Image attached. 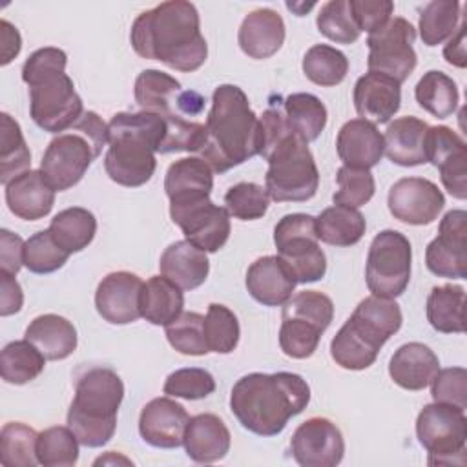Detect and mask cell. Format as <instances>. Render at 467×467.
<instances>
[{
  "instance_id": "6da1fadb",
  "label": "cell",
  "mask_w": 467,
  "mask_h": 467,
  "mask_svg": "<svg viewBox=\"0 0 467 467\" xmlns=\"http://www.w3.org/2000/svg\"><path fill=\"white\" fill-rule=\"evenodd\" d=\"M130 40L139 57L182 73L199 69L208 57L199 11L186 0H168L140 13L131 26Z\"/></svg>"
},
{
  "instance_id": "7a4b0ae2",
  "label": "cell",
  "mask_w": 467,
  "mask_h": 467,
  "mask_svg": "<svg viewBox=\"0 0 467 467\" xmlns=\"http://www.w3.org/2000/svg\"><path fill=\"white\" fill-rule=\"evenodd\" d=\"M310 401L306 379L296 372H250L235 381L230 410L237 421L257 436H277L290 418Z\"/></svg>"
},
{
  "instance_id": "3957f363",
  "label": "cell",
  "mask_w": 467,
  "mask_h": 467,
  "mask_svg": "<svg viewBox=\"0 0 467 467\" xmlns=\"http://www.w3.org/2000/svg\"><path fill=\"white\" fill-rule=\"evenodd\" d=\"M204 126L206 142L199 153L217 173L263 153L261 120L250 108L246 93L235 84L215 88Z\"/></svg>"
},
{
  "instance_id": "277c9868",
  "label": "cell",
  "mask_w": 467,
  "mask_h": 467,
  "mask_svg": "<svg viewBox=\"0 0 467 467\" xmlns=\"http://www.w3.org/2000/svg\"><path fill=\"white\" fill-rule=\"evenodd\" d=\"M166 135V119L151 111H120L108 122V177L128 188L146 184L157 168L155 153Z\"/></svg>"
},
{
  "instance_id": "5b68a950",
  "label": "cell",
  "mask_w": 467,
  "mask_h": 467,
  "mask_svg": "<svg viewBox=\"0 0 467 467\" xmlns=\"http://www.w3.org/2000/svg\"><path fill=\"white\" fill-rule=\"evenodd\" d=\"M403 323V314L394 299L368 296L359 301L352 316L330 341L332 359L347 370L368 368L381 347Z\"/></svg>"
},
{
  "instance_id": "8992f818",
  "label": "cell",
  "mask_w": 467,
  "mask_h": 467,
  "mask_svg": "<svg viewBox=\"0 0 467 467\" xmlns=\"http://www.w3.org/2000/svg\"><path fill=\"white\" fill-rule=\"evenodd\" d=\"M122 398L124 383L111 368L95 367L77 379L67 427L80 445L97 449L113 438Z\"/></svg>"
},
{
  "instance_id": "52a82bcc",
  "label": "cell",
  "mask_w": 467,
  "mask_h": 467,
  "mask_svg": "<svg viewBox=\"0 0 467 467\" xmlns=\"http://www.w3.org/2000/svg\"><path fill=\"white\" fill-rule=\"evenodd\" d=\"M104 146H108V124L95 111H84L71 131L57 135L47 144L40 171L55 192L69 190L80 182Z\"/></svg>"
},
{
  "instance_id": "ba28073f",
  "label": "cell",
  "mask_w": 467,
  "mask_h": 467,
  "mask_svg": "<svg viewBox=\"0 0 467 467\" xmlns=\"http://www.w3.org/2000/svg\"><path fill=\"white\" fill-rule=\"evenodd\" d=\"M268 170L265 188L275 202H303L316 195L319 171L308 142L286 133L265 157Z\"/></svg>"
},
{
  "instance_id": "9c48e42d",
  "label": "cell",
  "mask_w": 467,
  "mask_h": 467,
  "mask_svg": "<svg viewBox=\"0 0 467 467\" xmlns=\"http://www.w3.org/2000/svg\"><path fill=\"white\" fill-rule=\"evenodd\" d=\"M274 243L296 283H314L327 274V257L319 246L316 217L308 213L281 217L274 228Z\"/></svg>"
},
{
  "instance_id": "30bf717a",
  "label": "cell",
  "mask_w": 467,
  "mask_h": 467,
  "mask_svg": "<svg viewBox=\"0 0 467 467\" xmlns=\"http://www.w3.org/2000/svg\"><path fill=\"white\" fill-rule=\"evenodd\" d=\"M416 436L429 452V465H463L467 441L465 410L447 403H429L416 418Z\"/></svg>"
},
{
  "instance_id": "8fae6325",
  "label": "cell",
  "mask_w": 467,
  "mask_h": 467,
  "mask_svg": "<svg viewBox=\"0 0 467 467\" xmlns=\"http://www.w3.org/2000/svg\"><path fill=\"white\" fill-rule=\"evenodd\" d=\"M412 246L398 230H381L370 243L365 279L372 296L394 299L410 281Z\"/></svg>"
},
{
  "instance_id": "7c38bea8",
  "label": "cell",
  "mask_w": 467,
  "mask_h": 467,
  "mask_svg": "<svg viewBox=\"0 0 467 467\" xmlns=\"http://www.w3.org/2000/svg\"><path fill=\"white\" fill-rule=\"evenodd\" d=\"M29 86V115L33 122L49 133L73 128L84 115V104L66 71L38 77Z\"/></svg>"
},
{
  "instance_id": "4fadbf2b",
  "label": "cell",
  "mask_w": 467,
  "mask_h": 467,
  "mask_svg": "<svg viewBox=\"0 0 467 467\" xmlns=\"http://www.w3.org/2000/svg\"><path fill=\"white\" fill-rule=\"evenodd\" d=\"M414 40L416 29L409 20L401 16L390 18L381 29L367 36L368 71L387 75L398 84L405 82L418 64L412 47Z\"/></svg>"
},
{
  "instance_id": "5bb4252c",
  "label": "cell",
  "mask_w": 467,
  "mask_h": 467,
  "mask_svg": "<svg viewBox=\"0 0 467 467\" xmlns=\"http://www.w3.org/2000/svg\"><path fill=\"white\" fill-rule=\"evenodd\" d=\"M135 102L142 111H151L162 117H182L193 120L204 109V97L193 89H182L175 77L159 71L144 69L135 80Z\"/></svg>"
},
{
  "instance_id": "9a60e30c",
  "label": "cell",
  "mask_w": 467,
  "mask_h": 467,
  "mask_svg": "<svg viewBox=\"0 0 467 467\" xmlns=\"http://www.w3.org/2000/svg\"><path fill=\"white\" fill-rule=\"evenodd\" d=\"M171 221L182 230L184 237L204 252L221 250L230 237V213L224 206H217L210 197L170 204Z\"/></svg>"
},
{
  "instance_id": "2e32d148",
  "label": "cell",
  "mask_w": 467,
  "mask_h": 467,
  "mask_svg": "<svg viewBox=\"0 0 467 467\" xmlns=\"http://www.w3.org/2000/svg\"><path fill=\"white\" fill-rule=\"evenodd\" d=\"M427 268L447 279L467 277V212L451 210L438 226V235L425 250Z\"/></svg>"
},
{
  "instance_id": "e0dca14e",
  "label": "cell",
  "mask_w": 467,
  "mask_h": 467,
  "mask_svg": "<svg viewBox=\"0 0 467 467\" xmlns=\"http://www.w3.org/2000/svg\"><path fill=\"white\" fill-rule=\"evenodd\" d=\"M290 452L301 467H336L343 460L345 440L334 421L314 416L294 431Z\"/></svg>"
},
{
  "instance_id": "ac0fdd59",
  "label": "cell",
  "mask_w": 467,
  "mask_h": 467,
  "mask_svg": "<svg viewBox=\"0 0 467 467\" xmlns=\"http://www.w3.org/2000/svg\"><path fill=\"white\" fill-rule=\"evenodd\" d=\"M387 204L392 217L400 223L423 226L438 219L445 206V197L429 179L403 177L390 186Z\"/></svg>"
},
{
  "instance_id": "d6986e66",
  "label": "cell",
  "mask_w": 467,
  "mask_h": 467,
  "mask_svg": "<svg viewBox=\"0 0 467 467\" xmlns=\"http://www.w3.org/2000/svg\"><path fill=\"white\" fill-rule=\"evenodd\" d=\"M144 281L131 272H111L97 286L95 306L100 317L111 325H128L140 316V294Z\"/></svg>"
},
{
  "instance_id": "ffe728a7",
  "label": "cell",
  "mask_w": 467,
  "mask_h": 467,
  "mask_svg": "<svg viewBox=\"0 0 467 467\" xmlns=\"http://www.w3.org/2000/svg\"><path fill=\"white\" fill-rule=\"evenodd\" d=\"M190 421L186 409L168 396L148 401L139 416L140 438L157 449H177L182 445Z\"/></svg>"
},
{
  "instance_id": "44dd1931",
  "label": "cell",
  "mask_w": 467,
  "mask_h": 467,
  "mask_svg": "<svg viewBox=\"0 0 467 467\" xmlns=\"http://www.w3.org/2000/svg\"><path fill=\"white\" fill-rule=\"evenodd\" d=\"M401 84L381 73H365L354 84V108L372 124L389 122L401 106Z\"/></svg>"
},
{
  "instance_id": "7402d4cb",
  "label": "cell",
  "mask_w": 467,
  "mask_h": 467,
  "mask_svg": "<svg viewBox=\"0 0 467 467\" xmlns=\"http://www.w3.org/2000/svg\"><path fill=\"white\" fill-rule=\"evenodd\" d=\"M336 150L343 166L370 170L379 164L385 142L376 124L365 119H352L339 128Z\"/></svg>"
},
{
  "instance_id": "603a6c76",
  "label": "cell",
  "mask_w": 467,
  "mask_h": 467,
  "mask_svg": "<svg viewBox=\"0 0 467 467\" xmlns=\"http://www.w3.org/2000/svg\"><path fill=\"white\" fill-rule=\"evenodd\" d=\"M285 35L286 31L281 15L270 7H259L243 18L237 42L244 55L255 60H265L281 49Z\"/></svg>"
},
{
  "instance_id": "cb8c5ba5",
  "label": "cell",
  "mask_w": 467,
  "mask_h": 467,
  "mask_svg": "<svg viewBox=\"0 0 467 467\" xmlns=\"http://www.w3.org/2000/svg\"><path fill=\"white\" fill-rule=\"evenodd\" d=\"M296 279L279 255L255 259L246 272L248 294L265 306H283L294 294Z\"/></svg>"
},
{
  "instance_id": "d4e9b609",
  "label": "cell",
  "mask_w": 467,
  "mask_h": 467,
  "mask_svg": "<svg viewBox=\"0 0 467 467\" xmlns=\"http://www.w3.org/2000/svg\"><path fill=\"white\" fill-rule=\"evenodd\" d=\"M5 202L18 219L38 221L51 212L55 190L40 170H27L5 184Z\"/></svg>"
},
{
  "instance_id": "484cf974",
  "label": "cell",
  "mask_w": 467,
  "mask_h": 467,
  "mask_svg": "<svg viewBox=\"0 0 467 467\" xmlns=\"http://www.w3.org/2000/svg\"><path fill=\"white\" fill-rule=\"evenodd\" d=\"M230 443V431L219 416L204 412L190 418L182 440L190 460L197 463L219 462L228 454Z\"/></svg>"
},
{
  "instance_id": "4316f807",
  "label": "cell",
  "mask_w": 467,
  "mask_h": 467,
  "mask_svg": "<svg viewBox=\"0 0 467 467\" xmlns=\"http://www.w3.org/2000/svg\"><path fill=\"white\" fill-rule=\"evenodd\" d=\"M440 370V359L431 347L410 341L401 345L389 361L392 381L405 390H423Z\"/></svg>"
},
{
  "instance_id": "83f0119b",
  "label": "cell",
  "mask_w": 467,
  "mask_h": 467,
  "mask_svg": "<svg viewBox=\"0 0 467 467\" xmlns=\"http://www.w3.org/2000/svg\"><path fill=\"white\" fill-rule=\"evenodd\" d=\"M213 170L201 157H184L170 164L164 177V192L170 204H184L210 197Z\"/></svg>"
},
{
  "instance_id": "f1b7e54d",
  "label": "cell",
  "mask_w": 467,
  "mask_h": 467,
  "mask_svg": "<svg viewBox=\"0 0 467 467\" xmlns=\"http://www.w3.org/2000/svg\"><path fill=\"white\" fill-rule=\"evenodd\" d=\"M161 275L175 283L181 290H193L201 286L210 272L206 252L197 248L188 239L171 243L159 259Z\"/></svg>"
},
{
  "instance_id": "f546056e",
  "label": "cell",
  "mask_w": 467,
  "mask_h": 467,
  "mask_svg": "<svg viewBox=\"0 0 467 467\" xmlns=\"http://www.w3.org/2000/svg\"><path fill=\"white\" fill-rule=\"evenodd\" d=\"M429 124L418 117L407 115L389 124L383 142L385 155L398 166H420L427 162L425 140Z\"/></svg>"
},
{
  "instance_id": "4dcf8cb0",
  "label": "cell",
  "mask_w": 467,
  "mask_h": 467,
  "mask_svg": "<svg viewBox=\"0 0 467 467\" xmlns=\"http://www.w3.org/2000/svg\"><path fill=\"white\" fill-rule=\"evenodd\" d=\"M24 339L33 343L46 359L58 361L75 352L77 328L58 314H42L27 325Z\"/></svg>"
},
{
  "instance_id": "1f68e13d",
  "label": "cell",
  "mask_w": 467,
  "mask_h": 467,
  "mask_svg": "<svg viewBox=\"0 0 467 467\" xmlns=\"http://www.w3.org/2000/svg\"><path fill=\"white\" fill-rule=\"evenodd\" d=\"M182 290L164 275L150 277L140 294V316L157 327H166L182 314Z\"/></svg>"
},
{
  "instance_id": "d6a6232c",
  "label": "cell",
  "mask_w": 467,
  "mask_h": 467,
  "mask_svg": "<svg viewBox=\"0 0 467 467\" xmlns=\"http://www.w3.org/2000/svg\"><path fill=\"white\" fill-rule=\"evenodd\" d=\"M317 237L332 246H352L361 241L367 230L363 213L358 208L334 204L316 217Z\"/></svg>"
},
{
  "instance_id": "836d02e7",
  "label": "cell",
  "mask_w": 467,
  "mask_h": 467,
  "mask_svg": "<svg viewBox=\"0 0 467 467\" xmlns=\"http://www.w3.org/2000/svg\"><path fill=\"white\" fill-rule=\"evenodd\" d=\"M465 290L458 285L434 286L427 297V319L431 327L443 334H462L465 330Z\"/></svg>"
},
{
  "instance_id": "e575fe53",
  "label": "cell",
  "mask_w": 467,
  "mask_h": 467,
  "mask_svg": "<svg viewBox=\"0 0 467 467\" xmlns=\"http://www.w3.org/2000/svg\"><path fill=\"white\" fill-rule=\"evenodd\" d=\"M288 130L305 142L316 140L327 126V108L312 93H292L283 100Z\"/></svg>"
},
{
  "instance_id": "d590c367",
  "label": "cell",
  "mask_w": 467,
  "mask_h": 467,
  "mask_svg": "<svg viewBox=\"0 0 467 467\" xmlns=\"http://www.w3.org/2000/svg\"><path fill=\"white\" fill-rule=\"evenodd\" d=\"M47 230L60 248L75 254L84 250L93 241L97 234V219L89 210L71 206L58 212L51 219Z\"/></svg>"
},
{
  "instance_id": "8d00e7d4",
  "label": "cell",
  "mask_w": 467,
  "mask_h": 467,
  "mask_svg": "<svg viewBox=\"0 0 467 467\" xmlns=\"http://www.w3.org/2000/svg\"><path fill=\"white\" fill-rule=\"evenodd\" d=\"M414 97L420 108L436 119L451 117L460 102V93L456 82L443 71H427L414 88Z\"/></svg>"
},
{
  "instance_id": "74e56055",
  "label": "cell",
  "mask_w": 467,
  "mask_h": 467,
  "mask_svg": "<svg viewBox=\"0 0 467 467\" xmlns=\"http://www.w3.org/2000/svg\"><path fill=\"white\" fill-rule=\"evenodd\" d=\"M46 367L44 354L27 339L11 341L2 348L0 372L2 379L11 385H24L42 374Z\"/></svg>"
},
{
  "instance_id": "f35d334b",
  "label": "cell",
  "mask_w": 467,
  "mask_h": 467,
  "mask_svg": "<svg viewBox=\"0 0 467 467\" xmlns=\"http://www.w3.org/2000/svg\"><path fill=\"white\" fill-rule=\"evenodd\" d=\"M31 151L26 144L18 122L9 115H0V182L5 186L11 179L27 171Z\"/></svg>"
},
{
  "instance_id": "ab89813d",
  "label": "cell",
  "mask_w": 467,
  "mask_h": 467,
  "mask_svg": "<svg viewBox=\"0 0 467 467\" xmlns=\"http://www.w3.org/2000/svg\"><path fill=\"white\" fill-rule=\"evenodd\" d=\"M301 67L310 82L332 88L345 80L348 73V58L343 51L328 44H316L305 53Z\"/></svg>"
},
{
  "instance_id": "60d3db41",
  "label": "cell",
  "mask_w": 467,
  "mask_h": 467,
  "mask_svg": "<svg viewBox=\"0 0 467 467\" xmlns=\"http://www.w3.org/2000/svg\"><path fill=\"white\" fill-rule=\"evenodd\" d=\"M460 2L452 0H432L429 2L421 13H420V36L423 40L425 46L432 47L438 46L445 40H449L460 22H462V15H460Z\"/></svg>"
},
{
  "instance_id": "b9f144b4",
  "label": "cell",
  "mask_w": 467,
  "mask_h": 467,
  "mask_svg": "<svg viewBox=\"0 0 467 467\" xmlns=\"http://www.w3.org/2000/svg\"><path fill=\"white\" fill-rule=\"evenodd\" d=\"M38 432L22 421H11L0 432V462L4 467H35Z\"/></svg>"
},
{
  "instance_id": "7bdbcfd3",
  "label": "cell",
  "mask_w": 467,
  "mask_h": 467,
  "mask_svg": "<svg viewBox=\"0 0 467 467\" xmlns=\"http://www.w3.org/2000/svg\"><path fill=\"white\" fill-rule=\"evenodd\" d=\"M78 445L69 427H49L38 432V463L44 467H71L78 460Z\"/></svg>"
},
{
  "instance_id": "ee69618b",
  "label": "cell",
  "mask_w": 467,
  "mask_h": 467,
  "mask_svg": "<svg viewBox=\"0 0 467 467\" xmlns=\"http://www.w3.org/2000/svg\"><path fill=\"white\" fill-rule=\"evenodd\" d=\"M241 328L237 316L221 303H210L204 316V337L210 352L230 354L239 343Z\"/></svg>"
},
{
  "instance_id": "f6af8a7d",
  "label": "cell",
  "mask_w": 467,
  "mask_h": 467,
  "mask_svg": "<svg viewBox=\"0 0 467 467\" xmlns=\"http://www.w3.org/2000/svg\"><path fill=\"white\" fill-rule=\"evenodd\" d=\"M316 26L323 36L336 44H354L361 35L348 0H330L323 4L317 13Z\"/></svg>"
},
{
  "instance_id": "bcb514c9",
  "label": "cell",
  "mask_w": 467,
  "mask_h": 467,
  "mask_svg": "<svg viewBox=\"0 0 467 467\" xmlns=\"http://www.w3.org/2000/svg\"><path fill=\"white\" fill-rule=\"evenodd\" d=\"M321 334L323 330L306 319L281 316L279 347L288 358H294V359L310 358L319 345Z\"/></svg>"
},
{
  "instance_id": "7dc6e473",
  "label": "cell",
  "mask_w": 467,
  "mask_h": 467,
  "mask_svg": "<svg viewBox=\"0 0 467 467\" xmlns=\"http://www.w3.org/2000/svg\"><path fill=\"white\" fill-rule=\"evenodd\" d=\"M168 343L184 356H204L210 352L204 337V316L199 312H182L166 325Z\"/></svg>"
},
{
  "instance_id": "c3c4849f",
  "label": "cell",
  "mask_w": 467,
  "mask_h": 467,
  "mask_svg": "<svg viewBox=\"0 0 467 467\" xmlns=\"http://www.w3.org/2000/svg\"><path fill=\"white\" fill-rule=\"evenodd\" d=\"M69 252L60 248L49 230L33 234L24 246V266L33 274H51L66 265Z\"/></svg>"
},
{
  "instance_id": "681fc988",
  "label": "cell",
  "mask_w": 467,
  "mask_h": 467,
  "mask_svg": "<svg viewBox=\"0 0 467 467\" xmlns=\"http://www.w3.org/2000/svg\"><path fill=\"white\" fill-rule=\"evenodd\" d=\"M281 316L306 319L325 332L334 319V303L323 292L301 290L292 294V297L283 305Z\"/></svg>"
},
{
  "instance_id": "f907efd6",
  "label": "cell",
  "mask_w": 467,
  "mask_h": 467,
  "mask_svg": "<svg viewBox=\"0 0 467 467\" xmlns=\"http://www.w3.org/2000/svg\"><path fill=\"white\" fill-rule=\"evenodd\" d=\"M268 192L255 182H237L224 193V208L241 221L261 219L268 210Z\"/></svg>"
},
{
  "instance_id": "816d5d0a",
  "label": "cell",
  "mask_w": 467,
  "mask_h": 467,
  "mask_svg": "<svg viewBox=\"0 0 467 467\" xmlns=\"http://www.w3.org/2000/svg\"><path fill=\"white\" fill-rule=\"evenodd\" d=\"M336 181H337V190L332 195L334 204L359 208L367 204L376 192V182L370 170L341 166L337 170Z\"/></svg>"
},
{
  "instance_id": "f5cc1de1",
  "label": "cell",
  "mask_w": 467,
  "mask_h": 467,
  "mask_svg": "<svg viewBox=\"0 0 467 467\" xmlns=\"http://www.w3.org/2000/svg\"><path fill=\"white\" fill-rule=\"evenodd\" d=\"M166 396L184 400H202L215 390L213 376L199 367H186L171 372L162 387Z\"/></svg>"
},
{
  "instance_id": "db71d44e",
  "label": "cell",
  "mask_w": 467,
  "mask_h": 467,
  "mask_svg": "<svg viewBox=\"0 0 467 467\" xmlns=\"http://www.w3.org/2000/svg\"><path fill=\"white\" fill-rule=\"evenodd\" d=\"M432 400L438 403L467 409V370L463 367H449L436 372L431 381Z\"/></svg>"
},
{
  "instance_id": "11a10c76",
  "label": "cell",
  "mask_w": 467,
  "mask_h": 467,
  "mask_svg": "<svg viewBox=\"0 0 467 467\" xmlns=\"http://www.w3.org/2000/svg\"><path fill=\"white\" fill-rule=\"evenodd\" d=\"M348 5L359 31H367L368 35L381 29L394 13L390 0H348Z\"/></svg>"
},
{
  "instance_id": "9f6ffc18",
  "label": "cell",
  "mask_w": 467,
  "mask_h": 467,
  "mask_svg": "<svg viewBox=\"0 0 467 467\" xmlns=\"http://www.w3.org/2000/svg\"><path fill=\"white\" fill-rule=\"evenodd\" d=\"M66 64H67V55L53 46L47 47H40L36 51H33L27 60L22 66V80L26 84L33 82L38 77L49 75L53 71H66Z\"/></svg>"
},
{
  "instance_id": "6f0895ef",
  "label": "cell",
  "mask_w": 467,
  "mask_h": 467,
  "mask_svg": "<svg viewBox=\"0 0 467 467\" xmlns=\"http://www.w3.org/2000/svg\"><path fill=\"white\" fill-rule=\"evenodd\" d=\"M24 246L26 241L5 228L0 230V270L16 275L24 266Z\"/></svg>"
},
{
  "instance_id": "680465c9",
  "label": "cell",
  "mask_w": 467,
  "mask_h": 467,
  "mask_svg": "<svg viewBox=\"0 0 467 467\" xmlns=\"http://www.w3.org/2000/svg\"><path fill=\"white\" fill-rule=\"evenodd\" d=\"M24 305V294L13 274L0 270V316L7 317L20 312Z\"/></svg>"
},
{
  "instance_id": "91938a15",
  "label": "cell",
  "mask_w": 467,
  "mask_h": 467,
  "mask_svg": "<svg viewBox=\"0 0 467 467\" xmlns=\"http://www.w3.org/2000/svg\"><path fill=\"white\" fill-rule=\"evenodd\" d=\"M0 38H2V66H7L18 53L22 47V38L18 29L9 24L5 18L0 20Z\"/></svg>"
},
{
  "instance_id": "94428289",
  "label": "cell",
  "mask_w": 467,
  "mask_h": 467,
  "mask_svg": "<svg viewBox=\"0 0 467 467\" xmlns=\"http://www.w3.org/2000/svg\"><path fill=\"white\" fill-rule=\"evenodd\" d=\"M443 57L451 66L465 67L467 53H465V20L462 18L456 33L449 38V44L443 47Z\"/></svg>"
},
{
  "instance_id": "6125c7cd",
  "label": "cell",
  "mask_w": 467,
  "mask_h": 467,
  "mask_svg": "<svg viewBox=\"0 0 467 467\" xmlns=\"http://www.w3.org/2000/svg\"><path fill=\"white\" fill-rule=\"evenodd\" d=\"M100 463H126V465H131V460H128L124 456H119L113 451H109L106 456H100V458L95 460V465H100Z\"/></svg>"
}]
</instances>
